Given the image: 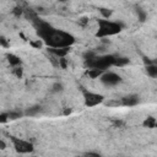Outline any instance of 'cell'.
I'll return each instance as SVG.
<instances>
[{
	"mask_svg": "<svg viewBox=\"0 0 157 157\" xmlns=\"http://www.w3.org/2000/svg\"><path fill=\"white\" fill-rule=\"evenodd\" d=\"M120 25L117 22H112L108 20H99L98 21V31H97V36L99 37H105V36H112L115 34L120 31Z\"/></svg>",
	"mask_w": 157,
	"mask_h": 157,
	"instance_id": "obj_1",
	"label": "cell"
},
{
	"mask_svg": "<svg viewBox=\"0 0 157 157\" xmlns=\"http://www.w3.org/2000/svg\"><path fill=\"white\" fill-rule=\"evenodd\" d=\"M12 142H13V147L17 152L20 153H29L33 150V145L29 141L22 140V139H17V137H12Z\"/></svg>",
	"mask_w": 157,
	"mask_h": 157,
	"instance_id": "obj_2",
	"label": "cell"
},
{
	"mask_svg": "<svg viewBox=\"0 0 157 157\" xmlns=\"http://www.w3.org/2000/svg\"><path fill=\"white\" fill-rule=\"evenodd\" d=\"M103 102V96L93 92H85V103L87 107H94Z\"/></svg>",
	"mask_w": 157,
	"mask_h": 157,
	"instance_id": "obj_3",
	"label": "cell"
},
{
	"mask_svg": "<svg viewBox=\"0 0 157 157\" xmlns=\"http://www.w3.org/2000/svg\"><path fill=\"white\" fill-rule=\"evenodd\" d=\"M101 80L103 83L105 85H117L120 82V76L113 71H109V72H105L101 76Z\"/></svg>",
	"mask_w": 157,
	"mask_h": 157,
	"instance_id": "obj_4",
	"label": "cell"
},
{
	"mask_svg": "<svg viewBox=\"0 0 157 157\" xmlns=\"http://www.w3.org/2000/svg\"><path fill=\"white\" fill-rule=\"evenodd\" d=\"M120 102H121V105H129V107H131V105H135L139 102V98H137V96L131 94V96H126V97L121 98Z\"/></svg>",
	"mask_w": 157,
	"mask_h": 157,
	"instance_id": "obj_5",
	"label": "cell"
},
{
	"mask_svg": "<svg viewBox=\"0 0 157 157\" xmlns=\"http://www.w3.org/2000/svg\"><path fill=\"white\" fill-rule=\"evenodd\" d=\"M7 60H9L10 65H11V66H13V67L20 66V64H21L20 58H18V56H16V55H13V54H7Z\"/></svg>",
	"mask_w": 157,
	"mask_h": 157,
	"instance_id": "obj_6",
	"label": "cell"
},
{
	"mask_svg": "<svg viewBox=\"0 0 157 157\" xmlns=\"http://www.w3.org/2000/svg\"><path fill=\"white\" fill-rule=\"evenodd\" d=\"M144 126H145V128H148V129L155 128V126H156V119H155L153 117H148V118H146L145 121H144Z\"/></svg>",
	"mask_w": 157,
	"mask_h": 157,
	"instance_id": "obj_7",
	"label": "cell"
},
{
	"mask_svg": "<svg viewBox=\"0 0 157 157\" xmlns=\"http://www.w3.org/2000/svg\"><path fill=\"white\" fill-rule=\"evenodd\" d=\"M146 70H147V74H148L151 77H156V76H157V66H156L155 64L147 65Z\"/></svg>",
	"mask_w": 157,
	"mask_h": 157,
	"instance_id": "obj_8",
	"label": "cell"
},
{
	"mask_svg": "<svg viewBox=\"0 0 157 157\" xmlns=\"http://www.w3.org/2000/svg\"><path fill=\"white\" fill-rule=\"evenodd\" d=\"M102 72H103V71L97 70V69H88V71H87V76H88L90 78H96V77L101 76Z\"/></svg>",
	"mask_w": 157,
	"mask_h": 157,
	"instance_id": "obj_9",
	"label": "cell"
},
{
	"mask_svg": "<svg viewBox=\"0 0 157 157\" xmlns=\"http://www.w3.org/2000/svg\"><path fill=\"white\" fill-rule=\"evenodd\" d=\"M105 105L107 107H119V105H121V102L118 99H108L105 102Z\"/></svg>",
	"mask_w": 157,
	"mask_h": 157,
	"instance_id": "obj_10",
	"label": "cell"
},
{
	"mask_svg": "<svg viewBox=\"0 0 157 157\" xmlns=\"http://www.w3.org/2000/svg\"><path fill=\"white\" fill-rule=\"evenodd\" d=\"M58 60H59V66H60L61 69H66V66H67V60L65 59V56L58 58Z\"/></svg>",
	"mask_w": 157,
	"mask_h": 157,
	"instance_id": "obj_11",
	"label": "cell"
},
{
	"mask_svg": "<svg viewBox=\"0 0 157 157\" xmlns=\"http://www.w3.org/2000/svg\"><path fill=\"white\" fill-rule=\"evenodd\" d=\"M12 74H13V75H16V77H18V78H20V77L22 76V69H21L20 66H16V67H13V69H12Z\"/></svg>",
	"mask_w": 157,
	"mask_h": 157,
	"instance_id": "obj_12",
	"label": "cell"
},
{
	"mask_svg": "<svg viewBox=\"0 0 157 157\" xmlns=\"http://www.w3.org/2000/svg\"><path fill=\"white\" fill-rule=\"evenodd\" d=\"M99 11H101V13H102L105 18H108V17L112 15V10H108V9H101Z\"/></svg>",
	"mask_w": 157,
	"mask_h": 157,
	"instance_id": "obj_13",
	"label": "cell"
},
{
	"mask_svg": "<svg viewBox=\"0 0 157 157\" xmlns=\"http://www.w3.org/2000/svg\"><path fill=\"white\" fill-rule=\"evenodd\" d=\"M7 117H9V119L13 120V119L20 118V117H21V114H20V113H9V114H7Z\"/></svg>",
	"mask_w": 157,
	"mask_h": 157,
	"instance_id": "obj_14",
	"label": "cell"
},
{
	"mask_svg": "<svg viewBox=\"0 0 157 157\" xmlns=\"http://www.w3.org/2000/svg\"><path fill=\"white\" fill-rule=\"evenodd\" d=\"M0 44H1L2 47H5V48L9 47V43H7V40H6L5 37H0Z\"/></svg>",
	"mask_w": 157,
	"mask_h": 157,
	"instance_id": "obj_15",
	"label": "cell"
},
{
	"mask_svg": "<svg viewBox=\"0 0 157 157\" xmlns=\"http://www.w3.org/2000/svg\"><path fill=\"white\" fill-rule=\"evenodd\" d=\"M31 45H33L34 48H40V47H42V42L38 39V40H36V42H31Z\"/></svg>",
	"mask_w": 157,
	"mask_h": 157,
	"instance_id": "obj_16",
	"label": "cell"
},
{
	"mask_svg": "<svg viewBox=\"0 0 157 157\" xmlns=\"http://www.w3.org/2000/svg\"><path fill=\"white\" fill-rule=\"evenodd\" d=\"M9 120L7 114H0V123H6Z\"/></svg>",
	"mask_w": 157,
	"mask_h": 157,
	"instance_id": "obj_17",
	"label": "cell"
},
{
	"mask_svg": "<svg viewBox=\"0 0 157 157\" xmlns=\"http://www.w3.org/2000/svg\"><path fill=\"white\" fill-rule=\"evenodd\" d=\"M6 148V145H5V142L0 139V150H5Z\"/></svg>",
	"mask_w": 157,
	"mask_h": 157,
	"instance_id": "obj_18",
	"label": "cell"
}]
</instances>
